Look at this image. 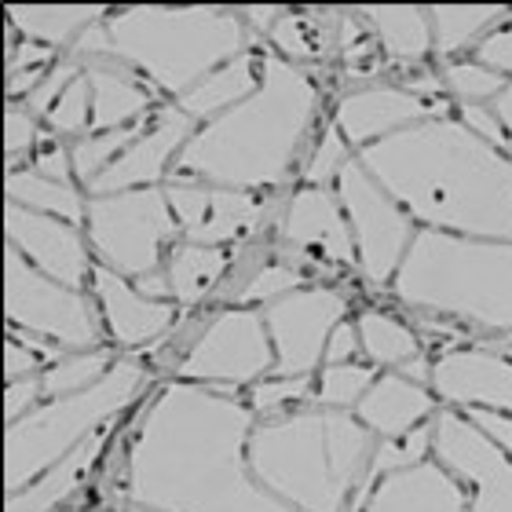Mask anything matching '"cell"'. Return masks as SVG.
I'll return each instance as SVG.
<instances>
[{
  "label": "cell",
  "mask_w": 512,
  "mask_h": 512,
  "mask_svg": "<svg viewBox=\"0 0 512 512\" xmlns=\"http://www.w3.org/2000/svg\"><path fill=\"white\" fill-rule=\"evenodd\" d=\"M253 406L227 388L165 381L125 458V502L139 512H297L249 469Z\"/></svg>",
  "instance_id": "obj_1"
},
{
  "label": "cell",
  "mask_w": 512,
  "mask_h": 512,
  "mask_svg": "<svg viewBox=\"0 0 512 512\" xmlns=\"http://www.w3.org/2000/svg\"><path fill=\"white\" fill-rule=\"evenodd\" d=\"M355 158L417 227L512 242V154L458 118H428Z\"/></svg>",
  "instance_id": "obj_2"
},
{
  "label": "cell",
  "mask_w": 512,
  "mask_h": 512,
  "mask_svg": "<svg viewBox=\"0 0 512 512\" xmlns=\"http://www.w3.org/2000/svg\"><path fill=\"white\" fill-rule=\"evenodd\" d=\"M322 92L308 70L260 48V85L238 107L213 118L180 150L169 180L209 183L227 191L275 194L315 147Z\"/></svg>",
  "instance_id": "obj_3"
},
{
  "label": "cell",
  "mask_w": 512,
  "mask_h": 512,
  "mask_svg": "<svg viewBox=\"0 0 512 512\" xmlns=\"http://www.w3.org/2000/svg\"><path fill=\"white\" fill-rule=\"evenodd\" d=\"M377 436L352 410L304 406L256 421L249 469L297 512H363Z\"/></svg>",
  "instance_id": "obj_4"
},
{
  "label": "cell",
  "mask_w": 512,
  "mask_h": 512,
  "mask_svg": "<svg viewBox=\"0 0 512 512\" xmlns=\"http://www.w3.org/2000/svg\"><path fill=\"white\" fill-rule=\"evenodd\" d=\"M107 30L121 63L172 103L256 41L242 8L209 4H132L110 11Z\"/></svg>",
  "instance_id": "obj_5"
},
{
  "label": "cell",
  "mask_w": 512,
  "mask_h": 512,
  "mask_svg": "<svg viewBox=\"0 0 512 512\" xmlns=\"http://www.w3.org/2000/svg\"><path fill=\"white\" fill-rule=\"evenodd\" d=\"M388 289L417 315L461 319L483 333H512V242L417 227Z\"/></svg>",
  "instance_id": "obj_6"
},
{
  "label": "cell",
  "mask_w": 512,
  "mask_h": 512,
  "mask_svg": "<svg viewBox=\"0 0 512 512\" xmlns=\"http://www.w3.org/2000/svg\"><path fill=\"white\" fill-rule=\"evenodd\" d=\"M150 381V370L132 355H121L110 366V374L88 392L44 399L33 414L22 421H11L4 432V483L8 494L30 487L41 472H48L55 461L74 454L85 439L110 428V421L136 403Z\"/></svg>",
  "instance_id": "obj_7"
},
{
  "label": "cell",
  "mask_w": 512,
  "mask_h": 512,
  "mask_svg": "<svg viewBox=\"0 0 512 512\" xmlns=\"http://www.w3.org/2000/svg\"><path fill=\"white\" fill-rule=\"evenodd\" d=\"M85 238L96 264L136 282L150 271H161L169 249L183 235L169 209L165 187H143V191L88 198Z\"/></svg>",
  "instance_id": "obj_8"
},
{
  "label": "cell",
  "mask_w": 512,
  "mask_h": 512,
  "mask_svg": "<svg viewBox=\"0 0 512 512\" xmlns=\"http://www.w3.org/2000/svg\"><path fill=\"white\" fill-rule=\"evenodd\" d=\"M4 315L11 333L41 337L63 352L103 348V315L96 297L41 275L15 249L4 253Z\"/></svg>",
  "instance_id": "obj_9"
},
{
  "label": "cell",
  "mask_w": 512,
  "mask_h": 512,
  "mask_svg": "<svg viewBox=\"0 0 512 512\" xmlns=\"http://www.w3.org/2000/svg\"><path fill=\"white\" fill-rule=\"evenodd\" d=\"M176 381L205 388H253L275 374V344L260 308H224L205 319L198 341L172 366Z\"/></svg>",
  "instance_id": "obj_10"
},
{
  "label": "cell",
  "mask_w": 512,
  "mask_h": 512,
  "mask_svg": "<svg viewBox=\"0 0 512 512\" xmlns=\"http://www.w3.org/2000/svg\"><path fill=\"white\" fill-rule=\"evenodd\" d=\"M333 191H337L344 216L352 224L359 275L370 286H392L395 271H399L406 249H410V242L417 235V224L410 220L403 205L395 202L392 194L359 165V158L341 172Z\"/></svg>",
  "instance_id": "obj_11"
},
{
  "label": "cell",
  "mask_w": 512,
  "mask_h": 512,
  "mask_svg": "<svg viewBox=\"0 0 512 512\" xmlns=\"http://www.w3.org/2000/svg\"><path fill=\"white\" fill-rule=\"evenodd\" d=\"M260 311L275 344V374L311 377L322 370L330 333L348 319V297L333 286H300Z\"/></svg>",
  "instance_id": "obj_12"
},
{
  "label": "cell",
  "mask_w": 512,
  "mask_h": 512,
  "mask_svg": "<svg viewBox=\"0 0 512 512\" xmlns=\"http://www.w3.org/2000/svg\"><path fill=\"white\" fill-rule=\"evenodd\" d=\"M432 458L469 487V512H512V458L454 406L432 417Z\"/></svg>",
  "instance_id": "obj_13"
},
{
  "label": "cell",
  "mask_w": 512,
  "mask_h": 512,
  "mask_svg": "<svg viewBox=\"0 0 512 512\" xmlns=\"http://www.w3.org/2000/svg\"><path fill=\"white\" fill-rule=\"evenodd\" d=\"M4 238H8V249H15L26 264H33L55 282L70 289H85L92 282L96 256L77 224L8 202L4 205Z\"/></svg>",
  "instance_id": "obj_14"
},
{
  "label": "cell",
  "mask_w": 512,
  "mask_h": 512,
  "mask_svg": "<svg viewBox=\"0 0 512 512\" xmlns=\"http://www.w3.org/2000/svg\"><path fill=\"white\" fill-rule=\"evenodd\" d=\"M202 125H194L176 103L165 107L147 121L143 136L110 165L103 176L88 183V198H107V194H125V191H143V187H165L172 176V165L180 158V150L191 143V136Z\"/></svg>",
  "instance_id": "obj_15"
},
{
  "label": "cell",
  "mask_w": 512,
  "mask_h": 512,
  "mask_svg": "<svg viewBox=\"0 0 512 512\" xmlns=\"http://www.w3.org/2000/svg\"><path fill=\"white\" fill-rule=\"evenodd\" d=\"M439 114H447V110L439 103L414 96L399 81H370V85H355L348 92H341L337 103H333L330 121L341 128V136L359 154V150L374 147V143L403 132V128L439 118Z\"/></svg>",
  "instance_id": "obj_16"
},
{
  "label": "cell",
  "mask_w": 512,
  "mask_h": 512,
  "mask_svg": "<svg viewBox=\"0 0 512 512\" xmlns=\"http://www.w3.org/2000/svg\"><path fill=\"white\" fill-rule=\"evenodd\" d=\"M432 392L454 410H498L512 417V359L494 348H447L432 363Z\"/></svg>",
  "instance_id": "obj_17"
},
{
  "label": "cell",
  "mask_w": 512,
  "mask_h": 512,
  "mask_svg": "<svg viewBox=\"0 0 512 512\" xmlns=\"http://www.w3.org/2000/svg\"><path fill=\"white\" fill-rule=\"evenodd\" d=\"M278 242L286 249H315L326 260L359 271L352 224L344 216V205L333 187H308L300 183L289 194L278 216Z\"/></svg>",
  "instance_id": "obj_18"
},
{
  "label": "cell",
  "mask_w": 512,
  "mask_h": 512,
  "mask_svg": "<svg viewBox=\"0 0 512 512\" xmlns=\"http://www.w3.org/2000/svg\"><path fill=\"white\" fill-rule=\"evenodd\" d=\"M92 297L99 304L107 337L125 352H136V348L161 341L180 319L176 300L143 297L136 282H128V278H121L118 271H110L103 264H96V271H92Z\"/></svg>",
  "instance_id": "obj_19"
},
{
  "label": "cell",
  "mask_w": 512,
  "mask_h": 512,
  "mask_svg": "<svg viewBox=\"0 0 512 512\" xmlns=\"http://www.w3.org/2000/svg\"><path fill=\"white\" fill-rule=\"evenodd\" d=\"M363 512H469V491L443 461L425 458L381 476Z\"/></svg>",
  "instance_id": "obj_20"
},
{
  "label": "cell",
  "mask_w": 512,
  "mask_h": 512,
  "mask_svg": "<svg viewBox=\"0 0 512 512\" xmlns=\"http://www.w3.org/2000/svg\"><path fill=\"white\" fill-rule=\"evenodd\" d=\"M439 410H443L439 395L428 384H417L395 370H381L377 381L370 384V392L363 395V403L355 406V417L377 439H399L414 428L428 425Z\"/></svg>",
  "instance_id": "obj_21"
},
{
  "label": "cell",
  "mask_w": 512,
  "mask_h": 512,
  "mask_svg": "<svg viewBox=\"0 0 512 512\" xmlns=\"http://www.w3.org/2000/svg\"><path fill=\"white\" fill-rule=\"evenodd\" d=\"M81 70L92 81V132H114L150 118L158 92L139 81L121 59H92Z\"/></svg>",
  "instance_id": "obj_22"
},
{
  "label": "cell",
  "mask_w": 512,
  "mask_h": 512,
  "mask_svg": "<svg viewBox=\"0 0 512 512\" xmlns=\"http://www.w3.org/2000/svg\"><path fill=\"white\" fill-rule=\"evenodd\" d=\"M355 11L366 19L377 48L392 63L414 66L417 70V66H425L436 55L428 8H417V4H366V8H355Z\"/></svg>",
  "instance_id": "obj_23"
},
{
  "label": "cell",
  "mask_w": 512,
  "mask_h": 512,
  "mask_svg": "<svg viewBox=\"0 0 512 512\" xmlns=\"http://www.w3.org/2000/svg\"><path fill=\"white\" fill-rule=\"evenodd\" d=\"M107 432H110V428L96 432V436L85 439L74 454H66V458L55 461L48 472H41L30 487H22V491L8 494V505H4V512H55V509H59V505H63L70 494L81 491V487H85V480L92 476L96 461L103 458V450H107Z\"/></svg>",
  "instance_id": "obj_24"
},
{
  "label": "cell",
  "mask_w": 512,
  "mask_h": 512,
  "mask_svg": "<svg viewBox=\"0 0 512 512\" xmlns=\"http://www.w3.org/2000/svg\"><path fill=\"white\" fill-rule=\"evenodd\" d=\"M4 15L26 41H37L63 55L88 26L110 19V8L107 4H8Z\"/></svg>",
  "instance_id": "obj_25"
},
{
  "label": "cell",
  "mask_w": 512,
  "mask_h": 512,
  "mask_svg": "<svg viewBox=\"0 0 512 512\" xmlns=\"http://www.w3.org/2000/svg\"><path fill=\"white\" fill-rule=\"evenodd\" d=\"M260 85V52H242L238 59L224 63L216 74H209L205 81L176 99V107L194 121V125H209L213 118L227 114L231 107H238L242 99H249Z\"/></svg>",
  "instance_id": "obj_26"
},
{
  "label": "cell",
  "mask_w": 512,
  "mask_h": 512,
  "mask_svg": "<svg viewBox=\"0 0 512 512\" xmlns=\"http://www.w3.org/2000/svg\"><path fill=\"white\" fill-rule=\"evenodd\" d=\"M509 11L512 8L505 4H436V8H428L436 59L454 63V59L476 55V48L509 19Z\"/></svg>",
  "instance_id": "obj_27"
},
{
  "label": "cell",
  "mask_w": 512,
  "mask_h": 512,
  "mask_svg": "<svg viewBox=\"0 0 512 512\" xmlns=\"http://www.w3.org/2000/svg\"><path fill=\"white\" fill-rule=\"evenodd\" d=\"M235 260V249L220 246H198V242H176L169 249L165 271L172 282V300L180 304V311L198 308L202 300H209L224 282L227 267Z\"/></svg>",
  "instance_id": "obj_28"
},
{
  "label": "cell",
  "mask_w": 512,
  "mask_h": 512,
  "mask_svg": "<svg viewBox=\"0 0 512 512\" xmlns=\"http://www.w3.org/2000/svg\"><path fill=\"white\" fill-rule=\"evenodd\" d=\"M4 191H8V202L22 205V209H33V213L55 216V220H66V224H85L88 216L85 187L48 180L37 169H30V165L8 169Z\"/></svg>",
  "instance_id": "obj_29"
},
{
  "label": "cell",
  "mask_w": 512,
  "mask_h": 512,
  "mask_svg": "<svg viewBox=\"0 0 512 512\" xmlns=\"http://www.w3.org/2000/svg\"><path fill=\"white\" fill-rule=\"evenodd\" d=\"M355 326H359L366 363L377 366V370H399L403 363L425 355L417 330H410L403 319H395L381 308H363L355 315Z\"/></svg>",
  "instance_id": "obj_30"
},
{
  "label": "cell",
  "mask_w": 512,
  "mask_h": 512,
  "mask_svg": "<svg viewBox=\"0 0 512 512\" xmlns=\"http://www.w3.org/2000/svg\"><path fill=\"white\" fill-rule=\"evenodd\" d=\"M121 355L114 348H85V352H66L59 355L48 370L41 374L44 399H63V395L88 392L92 384H99L110 374V366L118 363Z\"/></svg>",
  "instance_id": "obj_31"
},
{
  "label": "cell",
  "mask_w": 512,
  "mask_h": 512,
  "mask_svg": "<svg viewBox=\"0 0 512 512\" xmlns=\"http://www.w3.org/2000/svg\"><path fill=\"white\" fill-rule=\"evenodd\" d=\"M147 121L150 118L136 121V125H128V128H114V132H88V136L74 139V143H70L74 180L81 183V187H88L96 176H103V172H107L110 165H114V161H118L121 154H125V150L143 136Z\"/></svg>",
  "instance_id": "obj_32"
},
{
  "label": "cell",
  "mask_w": 512,
  "mask_h": 512,
  "mask_svg": "<svg viewBox=\"0 0 512 512\" xmlns=\"http://www.w3.org/2000/svg\"><path fill=\"white\" fill-rule=\"evenodd\" d=\"M377 366L370 363H341V366H322L315 374V406L326 410H352L363 403V395L370 392V384L377 381Z\"/></svg>",
  "instance_id": "obj_33"
},
{
  "label": "cell",
  "mask_w": 512,
  "mask_h": 512,
  "mask_svg": "<svg viewBox=\"0 0 512 512\" xmlns=\"http://www.w3.org/2000/svg\"><path fill=\"white\" fill-rule=\"evenodd\" d=\"M439 77H443V88L447 96L458 103V107H469V103H494V96L509 85V77L494 66L480 63L476 55L469 59H454V63L439 66Z\"/></svg>",
  "instance_id": "obj_34"
},
{
  "label": "cell",
  "mask_w": 512,
  "mask_h": 512,
  "mask_svg": "<svg viewBox=\"0 0 512 512\" xmlns=\"http://www.w3.org/2000/svg\"><path fill=\"white\" fill-rule=\"evenodd\" d=\"M267 48L271 52H278L282 59H289L293 66H300V70H308L319 63V59H326V52H322L319 44V33H315V22H311V11H293L289 8L282 19H278V26L271 30V37H267Z\"/></svg>",
  "instance_id": "obj_35"
},
{
  "label": "cell",
  "mask_w": 512,
  "mask_h": 512,
  "mask_svg": "<svg viewBox=\"0 0 512 512\" xmlns=\"http://www.w3.org/2000/svg\"><path fill=\"white\" fill-rule=\"evenodd\" d=\"M432 458V421L414 432H406L399 439H377V450H374V461H370V476H366V487L363 494L370 498L374 491V483L388 472H399V469H410L417 461Z\"/></svg>",
  "instance_id": "obj_36"
},
{
  "label": "cell",
  "mask_w": 512,
  "mask_h": 512,
  "mask_svg": "<svg viewBox=\"0 0 512 512\" xmlns=\"http://www.w3.org/2000/svg\"><path fill=\"white\" fill-rule=\"evenodd\" d=\"M352 161H355L352 143H348V139L341 136V128L330 121V125L319 132L315 147H311L308 165L300 172V183H308V187H337L341 172L348 169Z\"/></svg>",
  "instance_id": "obj_37"
},
{
  "label": "cell",
  "mask_w": 512,
  "mask_h": 512,
  "mask_svg": "<svg viewBox=\"0 0 512 512\" xmlns=\"http://www.w3.org/2000/svg\"><path fill=\"white\" fill-rule=\"evenodd\" d=\"M44 132L52 139H81L92 132V81H88V74L77 77L63 92V99L48 110Z\"/></svg>",
  "instance_id": "obj_38"
},
{
  "label": "cell",
  "mask_w": 512,
  "mask_h": 512,
  "mask_svg": "<svg viewBox=\"0 0 512 512\" xmlns=\"http://www.w3.org/2000/svg\"><path fill=\"white\" fill-rule=\"evenodd\" d=\"M304 286V271H300L297 264H286V260H271L267 267H260L253 275V282H249L242 293H238L235 308H267L271 300L286 297V293H293V289Z\"/></svg>",
  "instance_id": "obj_39"
},
{
  "label": "cell",
  "mask_w": 512,
  "mask_h": 512,
  "mask_svg": "<svg viewBox=\"0 0 512 512\" xmlns=\"http://www.w3.org/2000/svg\"><path fill=\"white\" fill-rule=\"evenodd\" d=\"M48 132H44V121L33 118L22 103H8V114H4V154H8V169H22V158L26 154H37Z\"/></svg>",
  "instance_id": "obj_40"
},
{
  "label": "cell",
  "mask_w": 512,
  "mask_h": 512,
  "mask_svg": "<svg viewBox=\"0 0 512 512\" xmlns=\"http://www.w3.org/2000/svg\"><path fill=\"white\" fill-rule=\"evenodd\" d=\"M315 395V374L311 377H264V381H256L249 388V406H253V414H271L275 417L282 406L297 403V399H308Z\"/></svg>",
  "instance_id": "obj_41"
},
{
  "label": "cell",
  "mask_w": 512,
  "mask_h": 512,
  "mask_svg": "<svg viewBox=\"0 0 512 512\" xmlns=\"http://www.w3.org/2000/svg\"><path fill=\"white\" fill-rule=\"evenodd\" d=\"M44 403V384L41 374L37 377H19V381H8L4 388V421H22L26 414H33L37 406Z\"/></svg>",
  "instance_id": "obj_42"
},
{
  "label": "cell",
  "mask_w": 512,
  "mask_h": 512,
  "mask_svg": "<svg viewBox=\"0 0 512 512\" xmlns=\"http://www.w3.org/2000/svg\"><path fill=\"white\" fill-rule=\"evenodd\" d=\"M30 169H37L41 176H48V180H59V183H77L74 180V158H70V147H63V139H44L41 147H37V154H33V165ZM81 187V183H77Z\"/></svg>",
  "instance_id": "obj_43"
},
{
  "label": "cell",
  "mask_w": 512,
  "mask_h": 512,
  "mask_svg": "<svg viewBox=\"0 0 512 512\" xmlns=\"http://www.w3.org/2000/svg\"><path fill=\"white\" fill-rule=\"evenodd\" d=\"M458 121L469 132H476L480 139H487V143H494V147H502L512 154L509 147V136H505L502 121H498V114L491 110V103H469V107H458Z\"/></svg>",
  "instance_id": "obj_44"
},
{
  "label": "cell",
  "mask_w": 512,
  "mask_h": 512,
  "mask_svg": "<svg viewBox=\"0 0 512 512\" xmlns=\"http://www.w3.org/2000/svg\"><path fill=\"white\" fill-rule=\"evenodd\" d=\"M363 355V341H359V326L355 319H344L337 330L330 333L326 341V355H322V366H341V363H359Z\"/></svg>",
  "instance_id": "obj_45"
},
{
  "label": "cell",
  "mask_w": 512,
  "mask_h": 512,
  "mask_svg": "<svg viewBox=\"0 0 512 512\" xmlns=\"http://www.w3.org/2000/svg\"><path fill=\"white\" fill-rule=\"evenodd\" d=\"M476 59L494 66V70H502L505 77H512V11H509V19L476 48Z\"/></svg>",
  "instance_id": "obj_46"
},
{
  "label": "cell",
  "mask_w": 512,
  "mask_h": 512,
  "mask_svg": "<svg viewBox=\"0 0 512 512\" xmlns=\"http://www.w3.org/2000/svg\"><path fill=\"white\" fill-rule=\"evenodd\" d=\"M461 414L469 417L472 425L480 428V432L491 439L494 447H502L505 454L512 458V417L509 414H498V410H480V406H472V410H461Z\"/></svg>",
  "instance_id": "obj_47"
},
{
  "label": "cell",
  "mask_w": 512,
  "mask_h": 512,
  "mask_svg": "<svg viewBox=\"0 0 512 512\" xmlns=\"http://www.w3.org/2000/svg\"><path fill=\"white\" fill-rule=\"evenodd\" d=\"M289 8H282V4H246L242 8V19H246V26H249V33H253L256 41H267L271 37V30L278 26V19L286 15Z\"/></svg>",
  "instance_id": "obj_48"
},
{
  "label": "cell",
  "mask_w": 512,
  "mask_h": 512,
  "mask_svg": "<svg viewBox=\"0 0 512 512\" xmlns=\"http://www.w3.org/2000/svg\"><path fill=\"white\" fill-rule=\"evenodd\" d=\"M136 289L150 300H172V282H169V271H165V267L136 278Z\"/></svg>",
  "instance_id": "obj_49"
},
{
  "label": "cell",
  "mask_w": 512,
  "mask_h": 512,
  "mask_svg": "<svg viewBox=\"0 0 512 512\" xmlns=\"http://www.w3.org/2000/svg\"><path fill=\"white\" fill-rule=\"evenodd\" d=\"M491 110L498 114V121H502V128H505V136H509V147H512V77H509V85L494 96V103H491Z\"/></svg>",
  "instance_id": "obj_50"
}]
</instances>
